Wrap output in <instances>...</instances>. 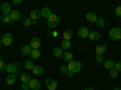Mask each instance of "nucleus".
<instances>
[{
    "label": "nucleus",
    "mask_w": 121,
    "mask_h": 90,
    "mask_svg": "<svg viewBox=\"0 0 121 90\" xmlns=\"http://www.w3.org/2000/svg\"><path fill=\"white\" fill-rule=\"evenodd\" d=\"M67 67H68V71L72 72V73L74 74V73L80 72V69H81V63H80L79 61H75V60H73L72 62H69V65H68Z\"/></svg>",
    "instance_id": "f257e3e1"
},
{
    "label": "nucleus",
    "mask_w": 121,
    "mask_h": 90,
    "mask_svg": "<svg viewBox=\"0 0 121 90\" xmlns=\"http://www.w3.org/2000/svg\"><path fill=\"white\" fill-rule=\"evenodd\" d=\"M1 21H3L4 23H11V22H12L11 18H10V16H5V15L1 17Z\"/></svg>",
    "instance_id": "7c9ffc66"
},
{
    "label": "nucleus",
    "mask_w": 121,
    "mask_h": 90,
    "mask_svg": "<svg viewBox=\"0 0 121 90\" xmlns=\"http://www.w3.org/2000/svg\"><path fill=\"white\" fill-rule=\"evenodd\" d=\"M32 72H33L35 76H41V74H44L45 69H44L41 66H34V68L32 69Z\"/></svg>",
    "instance_id": "dca6fc26"
},
{
    "label": "nucleus",
    "mask_w": 121,
    "mask_h": 90,
    "mask_svg": "<svg viewBox=\"0 0 121 90\" xmlns=\"http://www.w3.org/2000/svg\"><path fill=\"white\" fill-rule=\"evenodd\" d=\"M22 89H23V90H28V89H29V85L26 84V83H23V84H22Z\"/></svg>",
    "instance_id": "e433bc0d"
},
{
    "label": "nucleus",
    "mask_w": 121,
    "mask_h": 90,
    "mask_svg": "<svg viewBox=\"0 0 121 90\" xmlns=\"http://www.w3.org/2000/svg\"><path fill=\"white\" fill-rule=\"evenodd\" d=\"M30 52H32V47H30V45H24V46L21 49V54L24 55V56L30 55Z\"/></svg>",
    "instance_id": "4be33fe9"
},
{
    "label": "nucleus",
    "mask_w": 121,
    "mask_h": 90,
    "mask_svg": "<svg viewBox=\"0 0 121 90\" xmlns=\"http://www.w3.org/2000/svg\"><path fill=\"white\" fill-rule=\"evenodd\" d=\"M63 49L62 47H55L53 49V56H56V57H60L63 55Z\"/></svg>",
    "instance_id": "393cba45"
},
{
    "label": "nucleus",
    "mask_w": 121,
    "mask_h": 90,
    "mask_svg": "<svg viewBox=\"0 0 121 90\" xmlns=\"http://www.w3.org/2000/svg\"><path fill=\"white\" fill-rule=\"evenodd\" d=\"M3 44V38H0V45Z\"/></svg>",
    "instance_id": "a19ab883"
},
{
    "label": "nucleus",
    "mask_w": 121,
    "mask_h": 90,
    "mask_svg": "<svg viewBox=\"0 0 121 90\" xmlns=\"http://www.w3.org/2000/svg\"><path fill=\"white\" fill-rule=\"evenodd\" d=\"M96 61H97V62H102V61H103V56H102V55H97V56H96Z\"/></svg>",
    "instance_id": "f704fd0d"
},
{
    "label": "nucleus",
    "mask_w": 121,
    "mask_h": 90,
    "mask_svg": "<svg viewBox=\"0 0 121 90\" xmlns=\"http://www.w3.org/2000/svg\"><path fill=\"white\" fill-rule=\"evenodd\" d=\"M30 56H32L33 60H39L41 57V51L39 49H32V52H30Z\"/></svg>",
    "instance_id": "4468645a"
},
{
    "label": "nucleus",
    "mask_w": 121,
    "mask_h": 90,
    "mask_svg": "<svg viewBox=\"0 0 121 90\" xmlns=\"http://www.w3.org/2000/svg\"><path fill=\"white\" fill-rule=\"evenodd\" d=\"M65 74H67V76H68L69 78H70V77H72V76H73V73H72V72H69V71H68V72H67Z\"/></svg>",
    "instance_id": "58836bf2"
},
{
    "label": "nucleus",
    "mask_w": 121,
    "mask_h": 90,
    "mask_svg": "<svg viewBox=\"0 0 121 90\" xmlns=\"http://www.w3.org/2000/svg\"><path fill=\"white\" fill-rule=\"evenodd\" d=\"M109 37H110V39H113V40H119V39H121V28L110 29Z\"/></svg>",
    "instance_id": "7ed1b4c3"
},
{
    "label": "nucleus",
    "mask_w": 121,
    "mask_h": 90,
    "mask_svg": "<svg viewBox=\"0 0 121 90\" xmlns=\"http://www.w3.org/2000/svg\"><path fill=\"white\" fill-rule=\"evenodd\" d=\"M12 42H13V37H12V34L6 33V34L3 35V44H4V45L9 46V45H11V44H12Z\"/></svg>",
    "instance_id": "423d86ee"
},
{
    "label": "nucleus",
    "mask_w": 121,
    "mask_h": 90,
    "mask_svg": "<svg viewBox=\"0 0 121 90\" xmlns=\"http://www.w3.org/2000/svg\"><path fill=\"white\" fill-rule=\"evenodd\" d=\"M16 74H9L7 77H6V83L9 84V85H12V84H15V82H16Z\"/></svg>",
    "instance_id": "5701e85b"
},
{
    "label": "nucleus",
    "mask_w": 121,
    "mask_h": 90,
    "mask_svg": "<svg viewBox=\"0 0 121 90\" xmlns=\"http://www.w3.org/2000/svg\"><path fill=\"white\" fill-rule=\"evenodd\" d=\"M1 11H3V14H4L5 16H9L10 14H11L12 9H11V6H10L9 3H4V4L1 5Z\"/></svg>",
    "instance_id": "9d476101"
},
{
    "label": "nucleus",
    "mask_w": 121,
    "mask_h": 90,
    "mask_svg": "<svg viewBox=\"0 0 121 90\" xmlns=\"http://www.w3.org/2000/svg\"><path fill=\"white\" fill-rule=\"evenodd\" d=\"M18 68H19V65H18V63H9V65H6L5 71H6L9 74H16Z\"/></svg>",
    "instance_id": "20e7f679"
},
{
    "label": "nucleus",
    "mask_w": 121,
    "mask_h": 90,
    "mask_svg": "<svg viewBox=\"0 0 121 90\" xmlns=\"http://www.w3.org/2000/svg\"><path fill=\"white\" fill-rule=\"evenodd\" d=\"M62 47L63 50H67V49H70V40H63L62 42Z\"/></svg>",
    "instance_id": "cd10ccee"
},
{
    "label": "nucleus",
    "mask_w": 121,
    "mask_h": 90,
    "mask_svg": "<svg viewBox=\"0 0 121 90\" xmlns=\"http://www.w3.org/2000/svg\"><path fill=\"white\" fill-rule=\"evenodd\" d=\"M46 86H47L48 90H56L57 81H55V79H47V81H46Z\"/></svg>",
    "instance_id": "9b49d317"
},
{
    "label": "nucleus",
    "mask_w": 121,
    "mask_h": 90,
    "mask_svg": "<svg viewBox=\"0 0 121 90\" xmlns=\"http://www.w3.org/2000/svg\"><path fill=\"white\" fill-rule=\"evenodd\" d=\"M29 45H30V47H32V49H39L40 46H41V40H40L39 38L34 37V38L30 39V43H29Z\"/></svg>",
    "instance_id": "0eeeda50"
},
{
    "label": "nucleus",
    "mask_w": 121,
    "mask_h": 90,
    "mask_svg": "<svg viewBox=\"0 0 121 90\" xmlns=\"http://www.w3.org/2000/svg\"><path fill=\"white\" fill-rule=\"evenodd\" d=\"M109 74H110V77H112V78H116L117 74H119V72L116 71L115 68H113V69H110V71H109Z\"/></svg>",
    "instance_id": "c756f323"
},
{
    "label": "nucleus",
    "mask_w": 121,
    "mask_h": 90,
    "mask_svg": "<svg viewBox=\"0 0 121 90\" xmlns=\"http://www.w3.org/2000/svg\"><path fill=\"white\" fill-rule=\"evenodd\" d=\"M104 68L108 69V71H110V69H113L114 66H115V62L113 61V60H107V61H104Z\"/></svg>",
    "instance_id": "a211bd4d"
},
{
    "label": "nucleus",
    "mask_w": 121,
    "mask_h": 90,
    "mask_svg": "<svg viewBox=\"0 0 121 90\" xmlns=\"http://www.w3.org/2000/svg\"><path fill=\"white\" fill-rule=\"evenodd\" d=\"M96 24L98 26V27H104L105 26V21H104V19L103 18H97V21H96Z\"/></svg>",
    "instance_id": "c85d7f7f"
},
{
    "label": "nucleus",
    "mask_w": 121,
    "mask_h": 90,
    "mask_svg": "<svg viewBox=\"0 0 121 90\" xmlns=\"http://www.w3.org/2000/svg\"><path fill=\"white\" fill-rule=\"evenodd\" d=\"M114 68L116 69L117 72H121V61H119V62H115V66H114Z\"/></svg>",
    "instance_id": "2f4dec72"
},
{
    "label": "nucleus",
    "mask_w": 121,
    "mask_h": 90,
    "mask_svg": "<svg viewBox=\"0 0 121 90\" xmlns=\"http://www.w3.org/2000/svg\"><path fill=\"white\" fill-rule=\"evenodd\" d=\"M73 37V31L70 28L65 29V32L63 33V40H70V38Z\"/></svg>",
    "instance_id": "aec40b11"
},
{
    "label": "nucleus",
    "mask_w": 121,
    "mask_h": 90,
    "mask_svg": "<svg viewBox=\"0 0 121 90\" xmlns=\"http://www.w3.org/2000/svg\"><path fill=\"white\" fill-rule=\"evenodd\" d=\"M28 85H29V89H33V90H39L40 89V82L38 81V79H30Z\"/></svg>",
    "instance_id": "1a4fd4ad"
},
{
    "label": "nucleus",
    "mask_w": 121,
    "mask_h": 90,
    "mask_svg": "<svg viewBox=\"0 0 121 90\" xmlns=\"http://www.w3.org/2000/svg\"><path fill=\"white\" fill-rule=\"evenodd\" d=\"M41 17V10H33L32 12H30V18H32V21H36Z\"/></svg>",
    "instance_id": "f8f14e48"
},
{
    "label": "nucleus",
    "mask_w": 121,
    "mask_h": 90,
    "mask_svg": "<svg viewBox=\"0 0 121 90\" xmlns=\"http://www.w3.org/2000/svg\"><path fill=\"white\" fill-rule=\"evenodd\" d=\"M78 35H79L80 38H84V39L88 38V35H90V29H88L87 27H80V28L78 29Z\"/></svg>",
    "instance_id": "39448f33"
},
{
    "label": "nucleus",
    "mask_w": 121,
    "mask_h": 90,
    "mask_svg": "<svg viewBox=\"0 0 121 90\" xmlns=\"http://www.w3.org/2000/svg\"><path fill=\"white\" fill-rule=\"evenodd\" d=\"M58 23H59V17H58L57 15H55V14H52L51 16L47 18V26H48L50 28H55V27H57Z\"/></svg>",
    "instance_id": "f03ea898"
},
{
    "label": "nucleus",
    "mask_w": 121,
    "mask_h": 90,
    "mask_svg": "<svg viewBox=\"0 0 121 90\" xmlns=\"http://www.w3.org/2000/svg\"><path fill=\"white\" fill-rule=\"evenodd\" d=\"M85 90H95L93 88H85Z\"/></svg>",
    "instance_id": "ea45409f"
},
{
    "label": "nucleus",
    "mask_w": 121,
    "mask_h": 90,
    "mask_svg": "<svg viewBox=\"0 0 121 90\" xmlns=\"http://www.w3.org/2000/svg\"><path fill=\"white\" fill-rule=\"evenodd\" d=\"M24 68L28 69V71H32V69L34 68V63H33V61H30V60H27V61L24 62Z\"/></svg>",
    "instance_id": "a878e982"
},
{
    "label": "nucleus",
    "mask_w": 121,
    "mask_h": 90,
    "mask_svg": "<svg viewBox=\"0 0 121 90\" xmlns=\"http://www.w3.org/2000/svg\"><path fill=\"white\" fill-rule=\"evenodd\" d=\"M62 57H63V60L65 62H72L73 61V54L72 52H69V51H65V52H63V55H62Z\"/></svg>",
    "instance_id": "f3484780"
},
{
    "label": "nucleus",
    "mask_w": 121,
    "mask_h": 90,
    "mask_svg": "<svg viewBox=\"0 0 121 90\" xmlns=\"http://www.w3.org/2000/svg\"><path fill=\"white\" fill-rule=\"evenodd\" d=\"M88 38H90L92 42H96V40H98V39H100V34H99L98 32L93 31V32H90V35H88Z\"/></svg>",
    "instance_id": "412c9836"
},
{
    "label": "nucleus",
    "mask_w": 121,
    "mask_h": 90,
    "mask_svg": "<svg viewBox=\"0 0 121 90\" xmlns=\"http://www.w3.org/2000/svg\"><path fill=\"white\" fill-rule=\"evenodd\" d=\"M9 16H10L12 22H16V21H18V19H21V12H19L18 10H12L11 14H10Z\"/></svg>",
    "instance_id": "6e6552de"
},
{
    "label": "nucleus",
    "mask_w": 121,
    "mask_h": 90,
    "mask_svg": "<svg viewBox=\"0 0 121 90\" xmlns=\"http://www.w3.org/2000/svg\"><path fill=\"white\" fill-rule=\"evenodd\" d=\"M105 51H107V45H105V44H100V45H97V46H96V52H97V55H103Z\"/></svg>",
    "instance_id": "2eb2a0df"
},
{
    "label": "nucleus",
    "mask_w": 121,
    "mask_h": 90,
    "mask_svg": "<svg viewBox=\"0 0 121 90\" xmlns=\"http://www.w3.org/2000/svg\"><path fill=\"white\" fill-rule=\"evenodd\" d=\"M114 90H121V88H114Z\"/></svg>",
    "instance_id": "79ce46f5"
},
{
    "label": "nucleus",
    "mask_w": 121,
    "mask_h": 90,
    "mask_svg": "<svg viewBox=\"0 0 121 90\" xmlns=\"http://www.w3.org/2000/svg\"><path fill=\"white\" fill-rule=\"evenodd\" d=\"M22 23H23L24 27L30 26V24H32V18H30V17H26V18H23V19H22Z\"/></svg>",
    "instance_id": "bb28decb"
},
{
    "label": "nucleus",
    "mask_w": 121,
    "mask_h": 90,
    "mask_svg": "<svg viewBox=\"0 0 121 90\" xmlns=\"http://www.w3.org/2000/svg\"><path fill=\"white\" fill-rule=\"evenodd\" d=\"M13 3L18 5V4H21V3H22V0H13Z\"/></svg>",
    "instance_id": "4c0bfd02"
},
{
    "label": "nucleus",
    "mask_w": 121,
    "mask_h": 90,
    "mask_svg": "<svg viewBox=\"0 0 121 90\" xmlns=\"http://www.w3.org/2000/svg\"><path fill=\"white\" fill-rule=\"evenodd\" d=\"M51 15H52V12H51V10H50L48 7H44V9L41 10V17L48 18Z\"/></svg>",
    "instance_id": "b1692460"
},
{
    "label": "nucleus",
    "mask_w": 121,
    "mask_h": 90,
    "mask_svg": "<svg viewBox=\"0 0 121 90\" xmlns=\"http://www.w3.org/2000/svg\"><path fill=\"white\" fill-rule=\"evenodd\" d=\"M60 72H62V73H67L68 72V67L67 66H62V67H60Z\"/></svg>",
    "instance_id": "c9c22d12"
},
{
    "label": "nucleus",
    "mask_w": 121,
    "mask_h": 90,
    "mask_svg": "<svg viewBox=\"0 0 121 90\" xmlns=\"http://www.w3.org/2000/svg\"><path fill=\"white\" fill-rule=\"evenodd\" d=\"M19 78H21V81H22V84H23V83L28 84V83H29V81L32 79V78H30V76H29V73H27V72L21 73V77H19Z\"/></svg>",
    "instance_id": "6ab92c4d"
},
{
    "label": "nucleus",
    "mask_w": 121,
    "mask_h": 90,
    "mask_svg": "<svg viewBox=\"0 0 121 90\" xmlns=\"http://www.w3.org/2000/svg\"><path fill=\"white\" fill-rule=\"evenodd\" d=\"M97 15L95 14V12H92V11H91V12H87L86 14V19H87V21L88 22H91V23H96V21H97Z\"/></svg>",
    "instance_id": "ddd939ff"
},
{
    "label": "nucleus",
    "mask_w": 121,
    "mask_h": 90,
    "mask_svg": "<svg viewBox=\"0 0 121 90\" xmlns=\"http://www.w3.org/2000/svg\"><path fill=\"white\" fill-rule=\"evenodd\" d=\"M115 15H116L117 17H121V6H117V7L115 9Z\"/></svg>",
    "instance_id": "72a5a7b5"
},
{
    "label": "nucleus",
    "mask_w": 121,
    "mask_h": 90,
    "mask_svg": "<svg viewBox=\"0 0 121 90\" xmlns=\"http://www.w3.org/2000/svg\"><path fill=\"white\" fill-rule=\"evenodd\" d=\"M5 68H6V63L3 61V60H0V72L5 71Z\"/></svg>",
    "instance_id": "473e14b6"
}]
</instances>
